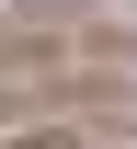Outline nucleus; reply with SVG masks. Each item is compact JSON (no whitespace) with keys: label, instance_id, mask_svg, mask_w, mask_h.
Listing matches in <instances>:
<instances>
[{"label":"nucleus","instance_id":"obj_1","mask_svg":"<svg viewBox=\"0 0 137 149\" xmlns=\"http://www.w3.org/2000/svg\"><path fill=\"white\" fill-rule=\"evenodd\" d=\"M69 57H137V23L103 0H23L0 12V69H69Z\"/></svg>","mask_w":137,"mask_h":149},{"label":"nucleus","instance_id":"obj_2","mask_svg":"<svg viewBox=\"0 0 137 149\" xmlns=\"http://www.w3.org/2000/svg\"><path fill=\"white\" fill-rule=\"evenodd\" d=\"M0 149H103L92 115H23V126H0Z\"/></svg>","mask_w":137,"mask_h":149}]
</instances>
